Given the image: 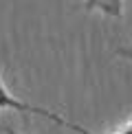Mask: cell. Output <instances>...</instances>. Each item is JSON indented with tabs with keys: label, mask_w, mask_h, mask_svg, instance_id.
<instances>
[{
	"label": "cell",
	"mask_w": 132,
	"mask_h": 134,
	"mask_svg": "<svg viewBox=\"0 0 132 134\" xmlns=\"http://www.w3.org/2000/svg\"><path fill=\"white\" fill-rule=\"evenodd\" d=\"M117 55H121V57H125V59L132 62V51L130 48H117Z\"/></svg>",
	"instance_id": "cell-4"
},
{
	"label": "cell",
	"mask_w": 132,
	"mask_h": 134,
	"mask_svg": "<svg viewBox=\"0 0 132 134\" xmlns=\"http://www.w3.org/2000/svg\"><path fill=\"white\" fill-rule=\"evenodd\" d=\"M57 125H62V127H68V130H73L75 134H92V132H88L86 127H81V125H77V123H73V121H66L64 116H59ZM114 134H132V123H128L125 127H121V130H119V132H114Z\"/></svg>",
	"instance_id": "cell-3"
},
{
	"label": "cell",
	"mask_w": 132,
	"mask_h": 134,
	"mask_svg": "<svg viewBox=\"0 0 132 134\" xmlns=\"http://www.w3.org/2000/svg\"><path fill=\"white\" fill-rule=\"evenodd\" d=\"M84 11H101L108 18H121L123 0H84Z\"/></svg>",
	"instance_id": "cell-2"
},
{
	"label": "cell",
	"mask_w": 132,
	"mask_h": 134,
	"mask_svg": "<svg viewBox=\"0 0 132 134\" xmlns=\"http://www.w3.org/2000/svg\"><path fill=\"white\" fill-rule=\"evenodd\" d=\"M130 123H132V119H130Z\"/></svg>",
	"instance_id": "cell-6"
},
{
	"label": "cell",
	"mask_w": 132,
	"mask_h": 134,
	"mask_svg": "<svg viewBox=\"0 0 132 134\" xmlns=\"http://www.w3.org/2000/svg\"><path fill=\"white\" fill-rule=\"evenodd\" d=\"M0 110H15V112H24V114H40L44 119L55 121V123L59 121V114L51 112V110H44V108H37V105H31V103H24L20 99H15L13 94H9V90L2 83V64H0Z\"/></svg>",
	"instance_id": "cell-1"
},
{
	"label": "cell",
	"mask_w": 132,
	"mask_h": 134,
	"mask_svg": "<svg viewBox=\"0 0 132 134\" xmlns=\"http://www.w3.org/2000/svg\"><path fill=\"white\" fill-rule=\"evenodd\" d=\"M2 132H4V134H18V132H13V130H11V127H2Z\"/></svg>",
	"instance_id": "cell-5"
}]
</instances>
